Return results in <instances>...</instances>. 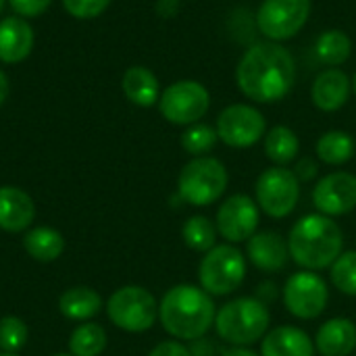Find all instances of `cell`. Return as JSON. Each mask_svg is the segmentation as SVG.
Masks as SVG:
<instances>
[{
	"label": "cell",
	"mask_w": 356,
	"mask_h": 356,
	"mask_svg": "<svg viewBox=\"0 0 356 356\" xmlns=\"http://www.w3.org/2000/svg\"><path fill=\"white\" fill-rule=\"evenodd\" d=\"M313 342L321 356H350L356 350V325L346 317H334L317 330Z\"/></svg>",
	"instance_id": "obj_20"
},
{
	"label": "cell",
	"mask_w": 356,
	"mask_h": 356,
	"mask_svg": "<svg viewBox=\"0 0 356 356\" xmlns=\"http://www.w3.org/2000/svg\"><path fill=\"white\" fill-rule=\"evenodd\" d=\"M106 332L98 323H81L69 338V353L73 356H100L106 348Z\"/></svg>",
	"instance_id": "obj_28"
},
{
	"label": "cell",
	"mask_w": 356,
	"mask_h": 356,
	"mask_svg": "<svg viewBox=\"0 0 356 356\" xmlns=\"http://www.w3.org/2000/svg\"><path fill=\"white\" fill-rule=\"evenodd\" d=\"M0 356H17V355H10V353H0Z\"/></svg>",
	"instance_id": "obj_42"
},
{
	"label": "cell",
	"mask_w": 356,
	"mask_h": 356,
	"mask_svg": "<svg viewBox=\"0 0 356 356\" xmlns=\"http://www.w3.org/2000/svg\"><path fill=\"white\" fill-rule=\"evenodd\" d=\"M290 259L307 271H323L344 252L340 225L321 213L300 217L288 234Z\"/></svg>",
	"instance_id": "obj_3"
},
{
	"label": "cell",
	"mask_w": 356,
	"mask_h": 356,
	"mask_svg": "<svg viewBox=\"0 0 356 356\" xmlns=\"http://www.w3.org/2000/svg\"><path fill=\"white\" fill-rule=\"evenodd\" d=\"M148 356H192L190 348L186 344H181L179 340H165L161 344H156Z\"/></svg>",
	"instance_id": "obj_34"
},
{
	"label": "cell",
	"mask_w": 356,
	"mask_h": 356,
	"mask_svg": "<svg viewBox=\"0 0 356 356\" xmlns=\"http://www.w3.org/2000/svg\"><path fill=\"white\" fill-rule=\"evenodd\" d=\"M204 344H202V338L200 340H194L192 342V346H188L190 348V355L192 356H215V348H213V344L209 342V346H207V350L202 348Z\"/></svg>",
	"instance_id": "obj_37"
},
{
	"label": "cell",
	"mask_w": 356,
	"mask_h": 356,
	"mask_svg": "<svg viewBox=\"0 0 356 356\" xmlns=\"http://www.w3.org/2000/svg\"><path fill=\"white\" fill-rule=\"evenodd\" d=\"M261 356H315V342L296 325H277L261 340Z\"/></svg>",
	"instance_id": "obj_18"
},
{
	"label": "cell",
	"mask_w": 356,
	"mask_h": 356,
	"mask_svg": "<svg viewBox=\"0 0 356 356\" xmlns=\"http://www.w3.org/2000/svg\"><path fill=\"white\" fill-rule=\"evenodd\" d=\"M313 204L325 217H342L356 209V175L334 171L323 175L313 188Z\"/></svg>",
	"instance_id": "obj_14"
},
{
	"label": "cell",
	"mask_w": 356,
	"mask_h": 356,
	"mask_svg": "<svg viewBox=\"0 0 356 356\" xmlns=\"http://www.w3.org/2000/svg\"><path fill=\"white\" fill-rule=\"evenodd\" d=\"M246 257L252 267L263 273H277L290 261L288 240L277 232H257L246 242Z\"/></svg>",
	"instance_id": "obj_15"
},
{
	"label": "cell",
	"mask_w": 356,
	"mask_h": 356,
	"mask_svg": "<svg viewBox=\"0 0 356 356\" xmlns=\"http://www.w3.org/2000/svg\"><path fill=\"white\" fill-rule=\"evenodd\" d=\"M217 225L215 221H211L204 215H194L190 219H186L184 227H181V240L184 244L194 250V252H209L211 248L217 246Z\"/></svg>",
	"instance_id": "obj_27"
},
{
	"label": "cell",
	"mask_w": 356,
	"mask_h": 356,
	"mask_svg": "<svg viewBox=\"0 0 356 356\" xmlns=\"http://www.w3.org/2000/svg\"><path fill=\"white\" fill-rule=\"evenodd\" d=\"M353 52V40L346 31L342 29H325L317 42H315V54L323 65L338 67L344 65L350 58Z\"/></svg>",
	"instance_id": "obj_26"
},
{
	"label": "cell",
	"mask_w": 356,
	"mask_h": 356,
	"mask_svg": "<svg viewBox=\"0 0 356 356\" xmlns=\"http://www.w3.org/2000/svg\"><path fill=\"white\" fill-rule=\"evenodd\" d=\"M311 0H263L257 10V27L269 42H286L307 25Z\"/></svg>",
	"instance_id": "obj_11"
},
{
	"label": "cell",
	"mask_w": 356,
	"mask_h": 356,
	"mask_svg": "<svg viewBox=\"0 0 356 356\" xmlns=\"http://www.w3.org/2000/svg\"><path fill=\"white\" fill-rule=\"evenodd\" d=\"M217 307L211 294L200 286L177 284L165 292L159 302V321L175 340H200L215 325Z\"/></svg>",
	"instance_id": "obj_2"
},
{
	"label": "cell",
	"mask_w": 356,
	"mask_h": 356,
	"mask_svg": "<svg viewBox=\"0 0 356 356\" xmlns=\"http://www.w3.org/2000/svg\"><path fill=\"white\" fill-rule=\"evenodd\" d=\"M221 356H261V353H254L252 348H246V346H232Z\"/></svg>",
	"instance_id": "obj_38"
},
{
	"label": "cell",
	"mask_w": 356,
	"mask_h": 356,
	"mask_svg": "<svg viewBox=\"0 0 356 356\" xmlns=\"http://www.w3.org/2000/svg\"><path fill=\"white\" fill-rule=\"evenodd\" d=\"M25 252L40 263H52L65 252V238L54 227H31L23 238Z\"/></svg>",
	"instance_id": "obj_23"
},
{
	"label": "cell",
	"mask_w": 356,
	"mask_h": 356,
	"mask_svg": "<svg viewBox=\"0 0 356 356\" xmlns=\"http://www.w3.org/2000/svg\"><path fill=\"white\" fill-rule=\"evenodd\" d=\"M29 338V330L23 319L15 315H6L0 319V353L17 355Z\"/></svg>",
	"instance_id": "obj_31"
},
{
	"label": "cell",
	"mask_w": 356,
	"mask_h": 356,
	"mask_svg": "<svg viewBox=\"0 0 356 356\" xmlns=\"http://www.w3.org/2000/svg\"><path fill=\"white\" fill-rule=\"evenodd\" d=\"M35 219V204L31 196L15 186H0V229L19 234L29 229Z\"/></svg>",
	"instance_id": "obj_17"
},
{
	"label": "cell",
	"mask_w": 356,
	"mask_h": 356,
	"mask_svg": "<svg viewBox=\"0 0 356 356\" xmlns=\"http://www.w3.org/2000/svg\"><path fill=\"white\" fill-rule=\"evenodd\" d=\"M296 81V63L292 52L280 42H259L246 48L236 67L240 92L259 104L284 100Z\"/></svg>",
	"instance_id": "obj_1"
},
{
	"label": "cell",
	"mask_w": 356,
	"mask_h": 356,
	"mask_svg": "<svg viewBox=\"0 0 356 356\" xmlns=\"http://www.w3.org/2000/svg\"><path fill=\"white\" fill-rule=\"evenodd\" d=\"M353 92L356 94V73H355V77H353Z\"/></svg>",
	"instance_id": "obj_40"
},
{
	"label": "cell",
	"mask_w": 356,
	"mask_h": 356,
	"mask_svg": "<svg viewBox=\"0 0 356 356\" xmlns=\"http://www.w3.org/2000/svg\"><path fill=\"white\" fill-rule=\"evenodd\" d=\"M353 94V79L338 67L321 71L311 88L313 104L323 113L340 111Z\"/></svg>",
	"instance_id": "obj_16"
},
{
	"label": "cell",
	"mask_w": 356,
	"mask_h": 356,
	"mask_svg": "<svg viewBox=\"0 0 356 356\" xmlns=\"http://www.w3.org/2000/svg\"><path fill=\"white\" fill-rule=\"evenodd\" d=\"M4 2H6V0H0V13H2V8H4Z\"/></svg>",
	"instance_id": "obj_41"
},
{
	"label": "cell",
	"mask_w": 356,
	"mask_h": 356,
	"mask_svg": "<svg viewBox=\"0 0 356 356\" xmlns=\"http://www.w3.org/2000/svg\"><path fill=\"white\" fill-rule=\"evenodd\" d=\"M219 142L217 129L209 123L188 125L181 134V148L192 156H207Z\"/></svg>",
	"instance_id": "obj_29"
},
{
	"label": "cell",
	"mask_w": 356,
	"mask_h": 356,
	"mask_svg": "<svg viewBox=\"0 0 356 356\" xmlns=\"http://www.w3.org/2000/svg\"><path fill=\"white\" fill-rule=\"evenodd\" d=\"M246 280V257L234 244H217L198 265L200 288L211 296H229Z\"/></svg>",
	"instance_id": "obj_6"
},
{
	"label": "cell",
	"mask_w": 356,
	"mask_h": 356,
	"mask_svg": "<svg viewBox=\"0 0 356 356\" xmlns=\"http://www.w3.org/2000/svg\"><path fill=\"white\" fill-rule=\"evenodd\" d=\"M275 296H277V286H275V284H271V282L261 284V288H259V292H257V298H259L261 302H265V305L269 307V302L275 300Z\"/></svg>",
	"instance_id": "obj_36"
},
{
	"label": "cell",
	"mask_w": 356,
	"mask_h": 356,
	"mask_svg": "<svg viewBox=\"0 0 356 356\" xmlns=\"http://www.w3.org/2000/svg\"><path fill=\"white\" fill-rule=\"evenodd\" d=\"M121 88H123L125 98L136 106L148 108V106L159 104V98H161L159 79L150 69L142 65H134L123 73Z\"/></svg>",
	"instance_id": "obj_21"
},
{
	"label": "cell",
	"mask_w": 356,
	"mask_h": 356,
	"mask_svg": "<svg viewBox=\"0 0 356 356\" xmlns=\"http://www.w3.org/2000/svg\"><path fill=\"white\" fill-rule=\"evenodd\" d=\"M227 167L215 156H194L184 165L177 177V194L186 204H215L227 190Z\"/></svg>",
	"instance_id": "obj_5"
},
{
	"label": "cell",
	"mask_w": 356,
	"mask_h": 356,
	"mask_svg": "<svg viewBox=\"0 0 356 356\" xmlns=\"http://www.w3.org/2000/svg\"><path fill=\"white\" fill-rule=\"evenodd\" d=\"M300 152V140L288 125H273L265 134V154L275 167H286L296 161Z\"/></svg>",
	"instance_id": "obj_24"
},
{
	"label": "cell",
	"mask_w": 356,
	"mask_h": 356,
	"mask_svg": "<svg viewBox=\"0 0 356 356\" xmlns=\"http://www.w3.org/2000/svg\"><path fill=\"white\" fill-rule=\"evenodd\" d=\"M111 0H63L65 10L75 19H94L108 8Z\"/></svg>",
	"instance_id": "obj_32"
},
{
	"label": "cell",
	"mask_w": 356,
	"mask_h": 356,
	"mask_svg": "<svg viewBox=\"0 0 356 356\" xmlns=\"http://www.w3.org/2000/svg\"><path fill=\"white\" fill-rule=\"evenodd\" d=\"M292 171L298 177V181H313L317 177V173H319V165H317V161L307 156V159H300L298 165Z\"/></svg>",
	"instance_id": "obj_35"
},
{
	"label": "cell",
	"mask_w": 356,
	"mask_h": 356,
	"mask_svg": "<svg viewBox=\"0 0 356 356\" xmlns=\"http://www.w3.org/2000/svg\"><path fill=\"white\" fill-rule=\"evenodd\" d=\"M8 92H10V86H8V77H6V73L0 69V106L6 102V98H8Z\"/></svg>",
	"instance_id": "obj_39"
},
{
	"label": "cell",
	"mask_w": 356,
	"mask_h": 356,
	"mask_svg": "<svg viewBox=\"0 0 356 356\" xmlns=\"http://www.w3.org/2000/svg\"><path fill=\"white\" fill-rule=\"evenodd\" d=\"M261 223V209L254 198L248 194H234L223 200V204L217 209L215 225L219 236L227 244H240L248 242L257 232Z\"/></svg>",
	"instance_id": "obj_13"
},
{
	"label": "cell",
	"mask_w": 356,
	"mask_h": 356,
	"mask_svg": "<svg viewBox=\"0 0 356 356\" xmlns=\"http://www.w3.org/2000/svg\"><path fill=\"white\" fill-rule=\"evenodd\" d=\"M330 277L336 290L346 296H356V250H346L334 261Z\"/></svg>",
	"instance_id": "obj_30"
},
{
	"label": "cell",
	"mask_w": 356,
	"mask_h": 356,
	"mask_svg": "<svg viewBox=\"0 0 356 356\" xmlns=\"http://www.w3.org/2000/svg\"><path fill=\"white\" fill-rule=\"evenodd\" d=\"M10 8L23 17V19H33L40 17L48 10V6L52 4V0H8Z\"/></svg>",
	"instance_id": "obj_33"
},
{
	"label": "cell",
	"mask_w": 356,
	"mask_h": 356,
	"mask_svg": "<svg viewBox=\"0 0 356 356\" xmlns=\"http://www.w3.org/2000/svg\"><path fill=\"white\" fill-rule=\"evenodd\" d=\"M271 313L257 296H240L217 309L215 332L229 346H246L261 342L269 332Z\"/></svg>",
	"instance_id": "obj_4"
},
{
	"label": "cell",
	"mask_w": 356,
	"mask_h": 356,
	"mask_svg": "<svg viewBox=\"0 0 356 356\" xmlns=\"http://www.w3.org/2000/svg\"><path fill=\"white\" fill-rule=\"evenodd\" d=\"M254 200L271 219H284L294 213L300 200V181L288 167L265 169L254 184Z\"/></svg>",
	"instance_id": "obj_9"
},
{
	"label": "cell",
	"mask_w": 356,
	"mask_h": 356,
	"mask_svg": "<svg viewBox=\"0 0 356 356\" xmlns=\"http://www.w3.org/2000/svg\"><path fill=\"white\" fill-rule=\"evenodd\" d=\"M54 356H73V355H54Z\"/></svg>",
	"instance_id": "obj_43"
},
{
	"label": "cell",
	"mask_w": 356,
	"mask_h": 356,
	"mask_svg": "<svg viewBox=\"0 0 356 356\" xmlns=\"http://www.w3.org/2000/svg\"><path fill=\"white\" fill-rule=\"evenodd\" d=\"M315 152H317V159L321 163L332 165V167H340V165H346L355 156L356 142L348 131L330 129L317 140Z\"/></svg>",
	"instance_id": "obj_25"
},
{
	"label": "cell",
	"mask_w": 356,
	"mask_h": 356,
	"mask_svg": "<svg viewBox=\"0 0 356 356\" xmlns=\"http://www.w3.org/2000/svg\"><path fill=\"white\" fill-rule=\"evenodd\" d=\"M58 311L71 321H90L102 311V298L96 290L88 286H75L60 294Z\"/></svg>",
	"instance_id": "obj_22"
},
{
	"label": "cell",
	"mask_w": 356,
	"mask_h": 356,
	"mask_svg": "<svg viewBox=\"0 0 356 356\" xmlns=\"http://www.w3.org/2000/svg\"><path fill=\"white\" fill-rule=\"evenodd\" d=\"M33 29L23 17H4L0 21V60L17 65L31 54Z\"/></svg>",
	"instance_id": "obj_19"
},
{
	"label": "cell",
	"mask_w": 356,
	"mask_h": 356,
	"mask_svg": "<svg viewBox=\"0 0 356 356\" xmlns=\"http://www.w3.org/2000/svg\"><path fill=\"white\" fill-rule=\"evenodd\" d=\"M282 300L286 311L302 321H311L323 315L330 302V288L317 271H296L292 273L282 290Z\"/></svg>",
	"instance_id": "obj_10"
},
{
	"label": "cell",
	"mask_w": 356,
	"mask_h": 356,
	"mask_svg": "<svg viewBox=\"0 0 356 356\" xmlns=\"http://www.w3.org/2000/svg\"><path fill=\"white\" fill-rule=\"evenodd\" d=\"M215 129L225 146L250 148L265 138L267 119L252 104H229L219 113Z\"/></svg>",
	"instance_id": "obj_12"
},
{
	"label": "cell",
	"mask_w": 356,
	"mask_h": 356,
	"mask_svg": "<svg viewBox=\"0 0 356 356\" xmlns=\"http://www.w3.org/2000/svg\"><path fill=\"white\" fill-rule=\"evenodd\" d=\"M211 108V92L196 79H179L167 86L159 98V111L173 125H194Z\"/></svg>",
	"instance_id": "obj_8"
},
{
	"label": "cell",
	"mask_w": 356,
	"mask_h": 356,
	"mask_svg": "<svg viewBox=\"0 0 356 356\" xmlns=\"http://www.w3.org/2000/svg\"><path fill=\"white\" fill-rule=\"evenodd\" d=\"M106 315L111 323L129 334L148 332L159 319V302L142 286H123L106 300Z\"/></svg>",
	"instance_id": "obj_7"
}]
</instances>
